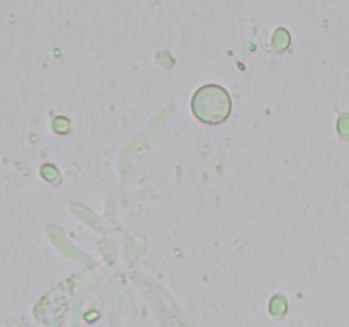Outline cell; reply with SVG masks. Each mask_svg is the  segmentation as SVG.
Instances as JSON below:
<instances>
[{
    "label": "cell",
    "instance_id": "1",
    "mask_svg": "<svg viewBox=\"0 0 349 327\" xmlns=\"http://www.w3.org/2000/svg\"><path fill=\"white\" fill-rule=\"evenodd\" d=\"M191 111L201 123L220 125L232 113V98L222 85L206 84L192 96Z\"/></svg>",
    "mask_w": 349,
    "mask_h": 327
}]
</instances>
